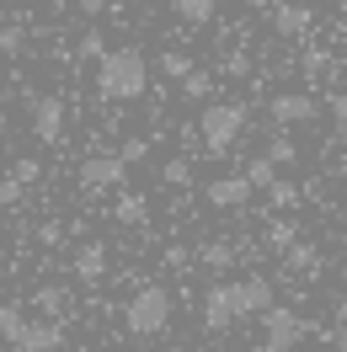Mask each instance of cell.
I'll use <instances>...</instances> for the list:
<instances>
[{"mask_svg": "<svg viewBox=\"0 0 347 352\" xmlns=\"http://www.w3.org/2000/svg\"><path fill=\"white\" fill-rule=\"evenodd\" d=\"M145 91H150V59L134 43L107 48V54L96 59V96H102V102H139Z\"/></svg>", "mask_w": 347, "mask_h": 352, "instance_id": "6da1fadb", "label": "cell"}, {"mask_svg": "<svg viewBox=\"0 0 347 352\" xmlns=\"http://www.w3.org/2000/svg\"><path fill=\"white\" fill-rule=\"evenodd\" d=\"M176 315V299L166 283H145L129 294V305H123V326H129V336H166V326H171Z\"/></svg>", "mask_w": 347, "mask_h": 352, "instance_id": "7a4b0ae2", "label": "cell"}, {"mask_svg": "<svg viewBox=\"0 0 347 352\" xmlns=\"http://www.w3.org/2000/svg\"><path fill=\"white\" fill-rule=\"evenodd\" d=\"M240 133H246V107H240V102H214V107L198 112V139H203V155H230Z\"/></svg>", "mask_w": 347, "mask_h": 352, "instance_id": "3957f363", "label": "cell"}, {"mask_svg": "<svg viewBox=\"0 0 347 352\" xmlns=\"http://www.w3.org/2000/svg\"><path fill=\"white\" fill-rule=\"evenodd\" d=\"M230 305H235V320H257L273 309V278H235L230 283Z\"/></svg>", "mask_w": 347, "mask_h": 352, "instance_id": "277c9868", "label": "cell"}, {"mask_svg": "<svg viewBox=\"0 0 347 352\" xmlns=\"http://www.w3.org/2000/svg\"><path fill=\"white\" fill-rule=\"evenodd\" d=\"M123 155H86L81 160V192H112V187H123Z\"/></svg>", "mask_w": 347, "mask_h": 352, "instance_id": "5b68a950", "label": "cell"}, {"mask_svg": "<svg viewBox=\"0 0 347 352\" xmlns=\"http://www.w3.org/2000/svg\"><path fill=\"white\" fill-rule=\"evenodd\" d=\"M262 331H267V347H273V352H294V347H299V336H304V320H299V309L273 305L267 315H262Z\"/></svg>", "mask_w": 347, "mask_h": 352, "instance_id": "8992f818", "label": "cell"}, {"mask_svg": "<svg viewBox=\"0 0 347 352\" xmlns=\"http://www.w3.org/2000/svg\"><path fill=\"white\" fill-rule=\"evenodd\" d=\"M6 347L11 352H59L65 347V326H59V320H22Z\"/></svg>", "mask_w": 347, "mask_h": 352, "instance_id": "52a82bcc", "label": "cell"}, {"mask_svg": "<svg viewBox=\"0 0 347 352\" xmlns=\"http://www.w3.org/2000/svg\"><path fill=\"white\" fill-rule=\"evenodd\" d=\"M65 118H70V107L59 96H38L32 102V139L38 144H59L65 139Z\"/></svg>", "mask_w": 347, "mask_h": 352, "instance_id": "ba28073f", "label": "cell"}, {"mask_svg": "<svg viewBox=\"0 0 347 352\" xmlns=\"http://www.w3.org/2000/svg\"><path fill=\"white\" fill-rule=\"evenodd\" d=\"M267 112H273L278 129H299V123L315 118V96H310V91H278V96L267 102Z\"/></svg>", "mask_w": 347, "mask_h": 352, "instance_id": "9c48e42d", "label": "cell"}, {"mask_svg": "<svg viewBox=\"0 0 347 352\" xmlns=\"http://www.w3.org/2000/svg\"><path fill=\"white\" fill-rule=\"evenodd\" d=\"M230 326H235L230 283H209V294H203V331H209V336H224Z\"/></svg>", "mask_w": 347, "mask_h": 352, "instance_id": "30bf717a", "label": "cell"}, {"mask_svg": "<svg viewBox=\"0 0 347 352\" xmlns=\"http://www.w3.org/2000/svg\"><path fill=\"white\" fill-rule=\"evenodd\" d=\"M251 192H257V187H251L246 176H219V182H209V187H203L209 208H224V214H230V208H246V203H251Z\"/></svg>", "mask_w": 347, "mask_h": 352, "instance_id": "8fae6325", "label": "cell"}, {"mask_svg": "<svg viewBox=\"0 0 347 352\" xmlns=\"http://www.w3.org/2000/svg\"><path fill=\"white\" fill-rule=\"evenodd\" d=\"M75 278H81V283H102V278H107V245L102 241H86L81 245V251H75Z\"/></svg>", "mask_w": 347, "mask_h": 352, "instance_id": "7c38bea8", "label": "cell"}, {"mask_svg": "<svg viewBox=\"0 0 347 352\" xmlns=\"http://www.w3.org/2000/svg\"><path fill=\"white\" fill-rule=\"evenodd\" d=\"M273 27H278V38H304L310 32V6H278Z\"/></svg>", "mask_w": 347, "mask_h": 352, "instance_id": "4fadbf2b", "label": "cell"}, {"mask_svg": "<svg viewBox=\"0 0 347 352\" xmlns=\"http://www.w3.org/2000/svg\"><path fill=\"white\" fill-rule=\"evenodd\" d=\"M171 11L187 27H209V22H214V11H219V0H171Z\"/></svg>", "mask_w": 347, "mask_h": 352, "instance_id": "5bb4252c", "label": "cell"}, {"mask_svg": "<svg viewBox=\"0 0 347 352\" xmlns=\"http://www.w3.org/2000/svg\"><path fill=\"white\" fill-rule=\"evenodd\" d=\"M294 245H299V224H294V219H273V224H267V251H278V256H283V251H294Z\"/></svg>", "mask_w": 347, "mask_h": 352, "instance_id": "9a60e30c", "label": "cell"}, {"mask_svg": "<svg viewBox=\"0 0 347 352\" xmlns=\"http://www.w3.org/2000/svg\"><path fill=\"white\" fill-rule=\"evenodd\" d=\"M283 267H288V272H315V267H321V251L310 241H299L294 251H283Z\"/></svg>", "mask_w": 347, "mask_h": 352, "instance_id": "2e32d148", "label": "cell"}, {"mask_svg": "<svg viewBox=\"0 0 347 352\" xmlns=\"http://www.w3.org/2000/svg\"><path fill=\"white\" fill-rule=\"evenodd\" d=\"M198 262L214 267V272H224V267H235V245H230V241H209L203 251H198Z\"/></svg>", "mask_w": 347, "mask_h": 352, "instance_id": "e0dca14e", "label": "cell"}, {"mask_svg": "<svg viewBox=\"0 0 347 352\" xmlns=\"http://www.w3.org/2000/svg\"><path fill=\"white\" fill-rule=\"evenodd\" d=\"M160 182H166V187H193V160H187V155H171V160L160 166Z\"/></svg>", "mask_w": 347, "mask_h": 352, "instance_id": "ac0fdd59", "label": "cell"}, {"mask_svg": "<svg viewBox=\"0 0 347 352\" xmlns=\"http://www.w3.org/2000/svg\"><path fill=\"white\" fill-rule=\"evenodd\" d=\"M155 69H160L166 80H187V75H193V59H187V54H176V48H166V54L155 59Z\"/></svg>", "mask_w": 347, "mask_h": 352, "instance_id": "d6986e66", "label": "cell"}, {"mask_svg": "<svg viewBox=\"0 0 347 352\" xmlns=\"http://www.w3.org/2000/svg\"><path fill=\"white\" fill-rule=\"evenodd\" d=\"M304 75H310V80H331V75H337V59H331L326 48H310V54H304Z\"/></svg>", "mask_w": 347, "mask_h": 352, "instance_id": "ffe728a7", "label": "cell"}, {"mask_svg": "<svg viewBox=\"0 0 347 352\" xmlns=\"http://www.w3.org/2000/svg\"><path fill=\"white\" fill-rule=\"evenodd\" d=\"M182 96H187V102H209V96H214V75H209V69H193V75L182 80Z\"/></svg>", "mask_w": 347, "mask_h": 352, "instance_id": "44dd1931", "label": "cell"}, {"mask_svg": "<svg viewBox=\"0 0 347 352\" xmlns=\"http://www.w3.org/2000/svg\"><path fill=\"white\" fill-rule=\"evenodd\" d=\"M246 182H251V187H273V182H278V166H273V160H267V155H257V160H246Z\"/></svg>", "mask_w": 347, "mask_h": 352, "instance_id": "7402d4cb", "label": "cell"}, {"mask_svg": "<svg viewBox=\"0 0 347 352\" xmlns=\"http://www.w3.org/2000/svg\"><path fill=\"white\" fill-rule=\"evenodd\" d=\"M267 160H273V166H294V160H299V144H294V139H288V133H278V139H273V144H267Z\"/></svg>", "mask_w": 347, "mask_h": 352, "instance_id": "603a6c76", "label": "cell"}, {"mask_svg": "<svg viewBox=\"0 0 347 352\" xmlns=\"http://www.w3.org/2000/svg\"><path fill=\"white\" fill-rule=\"evenodd\" d=\"M32 305L43 309V315H65L70 294H65V288H38V294H32Z\"/></svg>", "mask_w": 347, "mask_h": 352, "instance_id": "cb8c5ba5", "label": "cell"}, {"mask_svg": "<svg viewBox=\"0 0 347 352\" xmlns=\"http://www.w3.org/2000/svg\"><path fill=\"white\" fill-rule=\"evenodd\" d=\"M267 203H273V208H294V203H299V187H294V182H273V187H267Z\"/></svg>", "mask_w": 347, "mask_h": 352, "instance_id": "d4e9b609", "label": "cell"}, {"mask_svg": "<svg viewBox=\"0 0 347 352\" xmlns=\"http://www.w3.org/2000/svg\"><path fill=\"white\" fill-rule=\"evenodd\" d=\"M118 219H123V224H145V219H150L145 198H134V192H129V198H118Z\"/></svg>", "mask_w": 347, "mask_h": 352, "instance_id": "484cf974", "label": "cell"}, {"mask_svg": "<svg viewBox=\"0 0 347 352\" xmlns=\"http://www.w3.org/2000/svg\"><path fill=\"white\" fill-rule=\"evenodd\" d=\"M27 315L17 305H6V299H0V342H11V336H17V326H22Z\"/></svg>", "mask_w": 347, "mask_h": 352, "instance_id": "4316f807", "label": "cell"}, {"mask_svg": "<svg viewBox=\"0 0 347 352\" xmlns=\"http://www.w3.org/2000/svg\"><path fill=\"white\" fill-rule=\"evenodd\" d=\"M102 54H107V38H102V32L91 27L86 38H81V59H102Z\"/></svg>", "mask_w": 347, "mask_h": 352, "instance_id": "83f0119b", "label": "cell"}, {"mask_svg": "<svg viewBox=\"0 0 347 352\" xmlns=\"http://www.w3.org/2000/svg\"><path fill=\"white\" fill-rule=\"evenodd\" d=\"M22 43H27L22 27H0V54H22Z\"/></svg>", "mask_w": 347, "mask_h": 352, "instance_id": "f1b7e54d", "label": "cell"}, {"mask_svg": "<svg viewBox=\"0 0 347 352\" xmlns=\"http://www.w3.org/2000/svg\"><path fill=\"white\" fill-rule=\"evenodd\" d=\"M11 182H17V187H27V182H38V160H17V171H11Z\"/></svg>", "mask_w": 347, "mask_h": 352, "instance_id": "f546056e", "label": "cell"}, {"mask_svg": "<svg viewBox=\"0 0 347 352\" xmlns=\"http://www.w3.org/2000/svg\"><path fill=\"white\" fill-rule=\"evenodd\" d=\"M118 155H123V166H134V160H145V155H150V144H145V139H129Z\"/></svg>", "mask_w": 347, "mask_h": 352, "instance_id": "4dcf8cb0", "label": "cell"}, {"mask_svg": "<svg viewBox=\"0 0 347 352\" xmlns=\"http://www.w3.org/2000/svg\"><path fill=\"white\" fill-rule=\"evenodd\" d=\"M326 107H331L337 123H347V91H331V96H326Z\"/></svg>", "mask_w": 347, "mask_h": 352, "instance_id": "1f68e13d", "label": "cell"}, {"mask_svg": "<svg viewBox=\"0 0 347 352\" xmlns=\"http://www.w3.org/2000/svg\"><path fill=\"white\" fill-rule=\"evenodd\" d=\"M331 347H337V352H347V326H331Z\"/></svg>", "mask_w": 347, "mask_h": 352, "instance_id": "d6a6232c", "label": "cell"}, {"mask_svg": "<svg viewBox=\"0 0 347 352\" xmlns=\"http://www.w3.org/2000/svg\"><path fill=\"white\" fill-rule=\"evenodd\" d=\"M331 315H337V326H347V294L337 299V309H331Z\"/></svg>", "mask_w": 347, "mask_h": 352, "instance_id": "836d02e7", "label": "cell"}, {"mask_svg": "<svg viewBox=\"0 0 347 352\" xmlns=\"http://www.w3.org/2000/svg\"><path fill=\"white\" fill-rule=\"evenodd\" d=\"M6 129H11V123H6V112H0V139H6Z\"/></svg>", "mask_w": 347, "mask_h": 352, "instance_id": "e575fe53", "label": "cell"}, {"mask_svg": "<svg viewBox=\"0 0 347 352\" xmlns=\"http://www.w3.org/2000/svg\"><path fill=\"white\" fill-rule=\"evenodd\" d=\"M251 352H273V347H267V342H262V347H251Z\"/></svg>", "mask_w": 347, "mask_h": 352, "instance_id": "d590c367", "label": "cell"}, {"mask_svg": "<svg viewBox=\"0 0 347 352\" xmlns=\"http://www.w3.org/2000/svg\"><path fill=\"white\" fill-rule=\"evenodd\" d=\"M171 352H187V347H171Z\"/></svg>", "mask_w": 347, "mask_h": 352, "instance_id": "8d00e7d4", "label": "cell"}, {"mask_svg": "<svg viewBox=\"0 0 347 352\" xmlns=\"http://www.w3.org/2000/svg\"><path fill=\"white\" fill-rule=\"evenodd\" d=\"M0 352H11V347H0Z\"/></svg>", "mask_w": 347, "mask_h": 352, "instance_id": "74e56055", "label": "cell"}, {"mask_svg": "<svg viewBox=\"0 0 347 352\" xmlns=\"http://www.w3.org/2000/svg\"><path fill=\"white\" fill-rule=\"evenodd\" d=\"M0 208H6V203H0Z\"/></svg>", "mask_w": 347, "mask_h": 352, "instance_id": "f35d334b", "label": "cell"}]
</instances>
